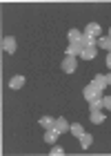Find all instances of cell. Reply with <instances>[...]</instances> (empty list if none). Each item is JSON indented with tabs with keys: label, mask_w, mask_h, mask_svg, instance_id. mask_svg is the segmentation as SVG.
<instances>
[{
	"label": "cell",
	"mask_w": 111,
	"mask_h": 156,
	"mask_svg": "<svg viewBox=\"0 0 111 156\" xmlns=\"http://www.w3.org/2000/svg\"><path fill=\"white\" fill-rule=\"evenodd\" d=\"M53 129L58 132V134H67L69 132V123H67V118H56V125H53Z\"/></svg>",
	"instance_id": "cell-8"
},
{
	"label": "cell",
	"mask_w": 111,
	"mask_h": 156,
	"mask_svg": "<svg viewBox=\"0 0 111 156\" xmlns=\"http://www.w3.org/2000/svg\"><path fill=\"white\" fill-rule=\"evenodd\" d=\"M102 101H105V109L111 112V96H102Z\"/></svg>",
	"instance_id": "cell-20"
},
{
	"label": "cell",
	"mask_w": 111,
	"mask_h": 156,
	"mask_svg": "<svg viewBox=\"0 0 111 156\" xmlns=\"http://www.w3.org/2000/svg\"><path fill=\"white\" fill-rule=\"evenodd\" d=\"M80 58L82 60H96V47H85L82 54H80Z\"/></svg>",
	"instance_id": "cell-9"
},
{
	"label": "cell",
	"mask_w": 111,
	"mask_h": 156,
	"mask_svg": "<svg viewBox=\"0 0 111 156\" xmlns=\"http://www.w3.org/2000/svg\"><path fill=\"white\" fill-rule=\"evenodd\" d=\"M76 67H78V60H76L73 56H65V60H62V72L65 74H73Z\"/></svg>",
	"instance_id": "cell-1"
},
{
	"label": "cell",
	"mask_w": 111,
	"mask_h": 156,
	"mask_svg": "<svg viewBox=\"0 0 111 156\" xmlns=\"http://www.w3.org/2000/svg\"><path fill=\"white\" fill-rule=\"evenodd\" d=\"M22 87H25V76H20V74L11 76V80H9V89H22Z\"/></svg>",
	"instance_id": "cell-7"
},
{
	"label": "cell",
	"mask_w": 111,
	"mask_h": 156,
	"mask_svg": "<svg viewBox=\"0 0 111 156\" xmlns=\"http://www.w3.org/2000/svg\"><path fill=\"white\" fill-rule=\"evenodd\" d=\"M105 62H107V67H109V69H111V51H109V54H107V58H105Z\"/></svg>",
	"instance_id": "cell-21"
},
{
	"label": "cell",
	"mask_w": 111,
	"mask_h": 156,
	"mask_svg": "<svg viewBox=\"0 0 111 156\" xmlns=\"http://www.w3.org/2000/svg\"><path fill=\"white\" fill-rule=\"evenodd\" d=\"M67 38H69V42H78V40L82 38V31H78V29H69Z\"/></svg>",
	"instance_id": "cell-18"
},
{
	"label": "cell",
	"mask_w": 111,
	"mask_h": 156,
	"mask_svg": "<svg viewBox=\"0 0 111 156\" xmlns=\"http://www.w3.org/2000/svg\"><path fill=\"white\" fill-rule=\"evenodd\" d=\"M102 107H105V101H102V96L89 103V112H102Z\"/></svg>",
	"instance_id": "cell-13"
},
{
	"label": "cell",
	"mask_w": 111,
	"mask_h": 156,
	"mask_svg": "<svg viewBox=\"0 0 111 156\" xmlns=\"http://www.w3.org/2000/svg\"><path fill=\"white\" fill-rule=\"evenodd\" d=\"M69 132H71L73 136H78V138L82 136V134H85V129H82V125H80V123H73V125H69Z\"/></svg>",
	"instance_id": "cell-17"
},
{
	"label": "cell",
	"mask_w": 111,
	"mask_h": 156,
	"mask_svg": "<svg viewBox=\"0 0 111 156\" xmlns=\"http://www.w3.org/2000/svg\"><path fill=\"white\" fill-rule=\"evenodd\" d=\"M60 134L56 132V129H47V134H45V143L47 145H56V138H58Z\"/></svg>",
	"instance_id": "cell-14"
},
{
	"label": "cell",
	"mask_w": 111,
	"mask_h": 156,
	"mask_svg": "<svg viewBox=\"0 0 111 156\" xmlns=\"http://www.w3.org/2000/svg\"><path fill=\"white\" fill-rule=\"evenodd\" d=\"M91 143H93V136L85 132V134L80 136V147H82V150H89V147H91Z\"/></svg>",
	"instance_id": "cell-11"
},
{
	"label": "cell",
	"mask_w": 111,
	"mask_h": 156,
	"mask_svg": "<svg viewBox=\"0 0 111 156\" xmlns=\"http://www.w3.org/2000/svg\"><path fill=\"white\" fill-rule=\"evenodd\" d=\"M80 42H82V47H98V38H93V36H85V34H82Z\"/></svg>",
	"instance_id": "cell-12"
},
{
	"label": "cell",
	"mask_w": 111,
	"mask_h": 156,
	"mask_svg": "<svg viewBox=\"0 0 111 156\" xmlns=\"http://www.w3.org/2000/svg\"><path fill=\"white\" fill-rule=\"evenodd\" d=\"M51 156H60V154H65V150H62L60 145H51V150H49Z\"/></svg>",
	"instance_id": "cell-19"
},
{
	"label": "cell",
	"mask_w": 111,
	"mask_h": 156,
	"mask_svg": "<svg viewBox=\"0 0 111 156\" xmlns=\"http://www.w3.org/2000/svg\"><path fill=\"white\" fill-rule=\"evenodd\" d=\"M40 125H42V129H53L56 118H51V116H42V118H40Z\"/></svg>",
	"instance_id": "cell-16"
},
{
	"label": "cell",
	"mask_w": 111,
	"mask_h": 156,
	"mask_svg": "<svg viewBox=\"0 0 111 156\" xmlns=\"http://www.w3.org/2000/svg\"><path fill=\"white\" fill-rule=\"evenodd\" d=\"M91 85H93V87H96V89H98L100 94H102V89L107 87V76H102V74H96V76H93V80H91Z\"/></svg>",
	"instance_id": "cell-6"
},
{
	"label": "cell",
	"mask_w": 111,
	"mask_h": 156,
	"mask_svg": "<svg viewBox=\"0 0 111 156\" xmlns=\"http://www.w3.org/2000/svg\"><path fill=\"white\" fill-rule=\"evenodd\" d=\"M82 49H85V47H82V42L78 40V42H69V47H67V56H73V58H78V56L82 54Z\"/></svg>",
	"instance_id": "cell-5"
},
{
	"label": "cell",
	"mask_w": 111,
	"mask_h": 156,
	"mask_svg": "<svg viewBox=\"0 0 111 156\" xmlns=\"http://www.w3.org/2000/svg\"><path fill=\"white\" fill-rule=\"evenodd\" d=\"M98 47H102V49L109 54V51H111V38H109V36H100V38H98Z\"/></svg>",
	"instance_id": "cell-15"
},
{
	"label": "cell",
	"mask_w": 111,
	"mask_h": 156,
	"mask_svg": "<svg viewBox=\"0 0 111 156\" xmlns=\"http://www.w3.org/2000/svg\"><path fill=\"white\" fill-rule=\"evenodd\" d=\"M85 36H93V38H100L102 36V29H100V25L98 23H89L87 27H85Z\"/></svg>",
	"instance_id": "cell-3"
},
{
	"label": "cell",
	"mask_w": 111,
	"mask_h": 156,
	"mask_svg": "<svg viewBox=\"0 0 111 156\" xmlns=\"http://www.w3.org/2000/svg\"><path fill=\"white\" fill-rule=\"evenodd\" d=\"M107 85H111V74H109V76H107Z\"/></svg>",
	"instance_id": "cell-22"
},
{
	"label": "cell",
	"mask_w": 111,
	"mask_h": 156,
	"mask_svg": "<svg viewBox=\"0 0 111 156\" xmlns=\"http://www.w3.org/2000/svg\"><path fill=\"white\" fill-rule=\"evenodd\" d=\"M2 49H5L7 54H16V49H18L16 38H13V36H5L2 38Z\"/></svg>",
	"instance_id": "cell-4"
},
{
	"label": "cell",
	"mask_w": 111,
	"mask_h": 156,
	"mask_svg": "<svg viewBox=\"0 0 111 156\" xmlns=\"http://www.w3.org/2000/svg\"><path fill=\"white\" fill-rule=\"evenodd\" d=\"M89 118H91L93 125H102V123H105V118H107V114H102V112H91Z\"/></svg>",
	"instance_id": "cell-10"
},
{
	"label": "cell",
	"mask_w": 111,
	"mask_h": 156,
	"mask_svg": "<svg viewBox=\"0 0 111 156\" xmlns=\"http://www.w3.org/2000/svg\"><path fill=\"white\" fill-rule=\"evenodd\" d=\"M109 38H111V31H109Z\"/></svg>",
	"instance_id": "cell-23"
},
{
	"label": "cell",
	"mask_w": 111,
	"mask_h": 156,
	"mask_svg": "<svg viewBox=\"0 0 111 156\" xmlns=\"http://www.w3.org/2000/svg\"><path fill=\"white\" fill-rule=\"evenodd\" d=\"M82 96H85V98H87V101H89V103H91V101H96V98H100L102 94H100V91H98V89H96V87H93V85H91V83H89V85H87V87H85V89H82Z\"/></svg>",
	"instance_id": "cell-2"
}]
</instances>
